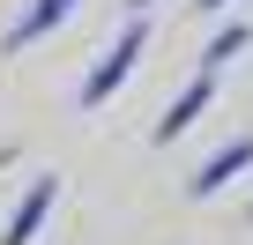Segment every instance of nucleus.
<instances>
[{"label": "nucleus", "mask_w": 253, "mask_h": 245, "mask_svg": "<svg viewBox=\"0 0 253 245\" xmlns=\"http://www.w3.org/2000/svg\"><path fill=\"white\" fill-rule=\"evenodd\" d=\"M67 15H75V0H30V8L15 15V30L0 37V60H15V52H30V45H38V37H52V30L67 23Z\"/></svg>", "instance_id": "20e7f679"}, {"label": "nucleus", "mask_w": 253, "mask_h": 245, "mask_svg": "<svg viewBox=\"0 0 253 245\" xmlns=\"http://www.w3.org/2000/svg\"><path fill=\"white\" fill-rule=\"evenodd\" d=\"M142 52H149V15H126V30H119V45H104V52H97V67L82 74V89H75V104H82V111H97V104H112V97L126 89V74L142 67Z\"/></svg>", "instance_id": "f257e3e1"}, {"label": "nucleus", "mask_w": 253, "mask_h": 245, "mask_svg": "<svg viewBox=\"0 0 253 245\" xmlns=\"http://www.w3.org/2000/svg\"><path fill=\"white\" fill-rule=\"evenodd\" d=\"M194 8H201V15H223V8H231V0H194Z\"/></svg>", "instance_id": "0eeeda50"}, {"label": "nucleus", "mask_w": 253, "mask_h": 245, "mask_svg": "<svg viewBox=\"0 0 253 245\" xmlns=\"http://www.w3.org/2000/svg\"><path fill=\"white\" fill-rule=\"evenodd\" d=\"M209 104H216V74L201 67V74H194V82H186V89H179V97L164 104V119H157V127H149V141H157V149H171V141H179V134L194 127V119L209 111Z\"/></svg>", "instance_id": "f03ea898"}, {"label": "nucleus", "mask_w": 253, "mask_h": 245, "mask_svg": "<svg viewBox=\"0 0 253 245\" xmlns=\"http://www.w3.org/2000/svg\"><path fill=\"white\" fill-rule=\"evenodd\" d=\"M246 45H253V23L238 15V23H223V30H216V37L201 45V67H209V74H223V67H231V60H238Z\"/></svg>", "instance_id": "423d86ee"}, {"label": "nucleus", "mask_w": 253, "mask_h": 245, "mask_svg": "<svg viewBox=\"0 0 253 245\" xmlns=\"http://www.w3.org/2000/svg\"><path fill=\"white\" fill-rule=\"evenodd\" d=\"M149 8H157V0H126V15H149Z\"/></svg>", "instance_id": "6e6552de"}, {"label": "nucleus", "mask_w": 253, "mask_h": 245, "mask_svg": "<svg viewBox=\"0 0 253 245\" xmlns=\"http://www.w3.org/2000/svg\"><path fill=\"white\" fill-rule=\"evenodd\" d=\"M246 171H253V134L223 141V149H216V156H209V164H201V171L186 178V193H194V201H216V193H223L231 178H246Z\"/></svg>", "instance_id": "7ed1b4c3"}, {"label": "nucleus", "mask_w": 253, "mask_h": 245, "mask_svg": "<svg viewBox=\"0 0 253 245\" xmlns=\"http://www.w3.org/2000/svg\"><path fill=\"white\" fill-rule=\"evenodd\" d=\"M52 201H60V178H30V193L15 201V215H8V230H0V245H30V238L45 230Z\"/></svg>", "instance_id": "39448f33"}]
</instances>
